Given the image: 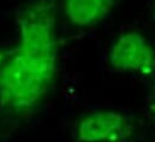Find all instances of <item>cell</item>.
Returning <instances> with one entry per match:
<instances>
[{
    "instance_id": "cell-1",
    "label": "cell",
    "mask_w": 155,
    "mask_h": 142,
    "mask_svg": "<svg viewBox=\"0 0 155 142\" xmlns=\"http://www.w3.org/2000/svg\"><path fill=\"white\" fill-rule=\"evenodd\" d=\"M60 0H28L16 12L17 42L0 69V142L42 107L59 73Z\"/></svg>"
},
{
    "instance_id": "cell-2",
    "label": "cell",
    "mask_w": 155,
    "mask_h": 142,
    "mask_svg": "<svg viewBox=\"0 0 155 142\" xmlns=\"http://www.w3.org/2000/svg\"><path fill=\"white\" fill-rule=\"evenodd\" d=\"M135 133L134 120L118 111L96 110L78 118L75 124L77 142H124Z\"/></svg>"
},
{
    "instance_id": "cell-3",
    "label": "cell",
    "mask_w": 155,
    "mask_h": 142,
    "mask_svg": "<svg viewBox=\"0 0 155 142\" xmlns=\"http://www.w3.org/2000/svg\"><path fill=\"white\" fill-rule=\"evenodd\" d=\"M113 69L150 75L155 71V49L138 32H125L117 37L108 54Z\"/></svg>"
},
{
    "instance_id": "cell-4",
    "label": "cell",
    "mask_w": 155,
    "mask_h": 142,
    "mask_svg": "<svg viewBox=\"0 0 155 142\" xmlns=\"http://www.w3.org/2000/svg\"><path fill=\"white\" fill-rule=\"evenodd\" d=\"M117 2L118 0H63V12L70 24L90 28L102 22Z\"/></svg>"
},
{
    "instance_id": "cell-5",
    "label": "cell",
    "mask_w": 155,
    "mask_h": 142,
    "mask_svg": "<svg viewBox=\"0 0 155 142\" xmlns=\"http://www.w3.org/2000/svg\"><path fill=\"white\" fill-rule=\"evenodd\" d=\"M10 51H11V47H8V48L0 47V69H1L2 64L5 63V60L7 59V57L10 54Z\"/></svg>"
},
{
    "instance_id": "cell-6",
    "label": "cell",
    "mask_w": 155,
    "mask_h": 142,
    "mask_svg": "<svg viewBox=\"0 0 155 142\" xmlns=\"http://www.w3.org/2000/svg\"><path fill=\"white\" fill-rule=\"evenodd\" d=\"M152 111H153V116H154V120H155V101L153 104V107H152Z\"/></svg>"
},
{
    "instance_id": "cell-7",
    "label": "cell",
    "mask_w": 155,
    "mask_h": 142,
    "mask_svg": "<svg viewBox=\"0 0 155 142\" xmlns=\"http://www.w3.org/2000/svg\"><path fill=\"white\" fill-rule=\"evenodd\" d=\"M153 12H154V17H155V1H154V8H153Z\"/></svg>"
}]
</instances>
